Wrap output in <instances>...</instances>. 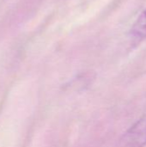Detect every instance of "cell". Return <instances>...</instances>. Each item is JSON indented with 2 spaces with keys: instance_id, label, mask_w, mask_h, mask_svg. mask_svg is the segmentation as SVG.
Listing matches in <instances>:
<instances>
[{
  "instance_id": "6da1fadb",
  "label": "cell",
  "mask_w": 146,
  "mask_h": 147,
  "mask_svg": "<svg viewBox=\"0 0 146 147\" xmlns=\"http://www.w3.org/2000/svg\"><path fill=\"white\" fill-rule=\"evenodd\" d=\"M146 146V115L138 120L120 138L117 147Z\"/></svg>"
},
{
  "instance_id": "7a4b0ae2",
  "label": "cell",
  "mask_w": 146,
  "mask_h": 147,
  "mask_svg": "<svg viewBox=\"0 0 146 147\" xmlns=\"http://www.w3.org/2000/svg\"><path fill=\"white\" fill-rule=\"evenodd\" d=\"M132 35L139 40L146 38V9L138 17L131 29Z\"/></svg>"
}]
</instances>
